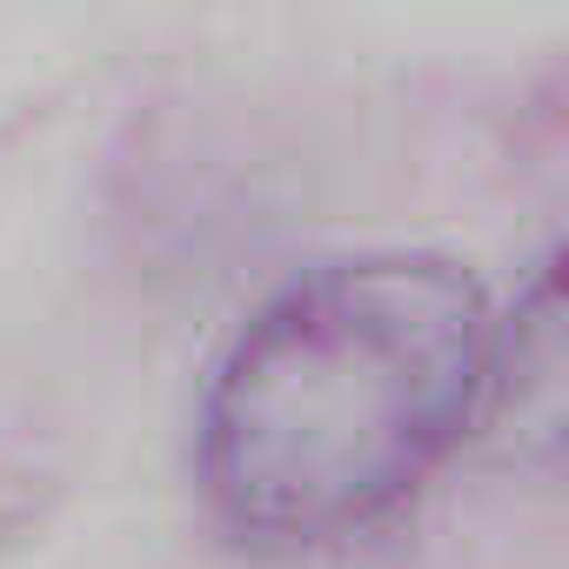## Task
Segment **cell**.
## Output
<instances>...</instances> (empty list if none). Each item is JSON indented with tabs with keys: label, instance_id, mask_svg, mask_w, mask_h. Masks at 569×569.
Returning <instances> with one entry per match:
<instances>
[{
	"label": "cell",
	"instance_id": "1",
	"mask_svg": "<svg viewBox=\"0 0 569 569\" xmlns=\"http://www.w3.org/2000/svg\"><path fill=\"white\" fill-rule=\"evenodd\" d=\"M502 316L449 254H342L228 336L194 416L214 516L254 542H336L409 502L482 422Z\"/></svg>",
	"mask_w": 569,
	"mask_h": 569
},
{
	"label": "cell",
	"instance_id": "3",
	"mask_svg": "<svg viewBox=\"0 0 569 569\" xmlns=\"http://www.w3.org/2000/svg\"><path fill=\"white\" fill-rule=\"evenodd\" d=\"M54 496H61V449H54V436L14 396H0V549L34 536Z\"/></svg>",
	"mask_w": 569,
	"mask_h": 569
},
{
	"label": "cell",
	"instance_id": "2",
	"mask_svg": "<svg viewBox=\"0 0 569 569\" xmlns=\"http://www.w3.org/2000/svg\"><path fill=\"white\" fill-rule=\"evenodd\" d=\"M516 422L536 436L549 456L562 436V302H556V268L542 261L516 316L496 329V362H489V402L482 422Z\"/></svg>",
	"mask_w": 569,
	"mask_h": 569
}]
</instances>
